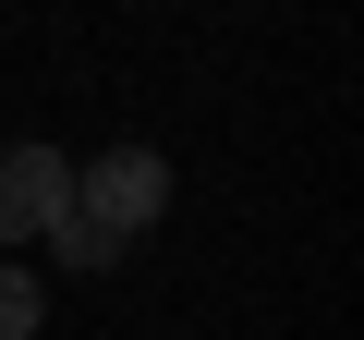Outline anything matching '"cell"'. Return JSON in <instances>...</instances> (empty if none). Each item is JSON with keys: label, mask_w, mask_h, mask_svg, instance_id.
<instances>
[{"label": "cell", "mask_w": 364, "mask_h": 340, "mask_svg": "<svg viewBox=\"0 0 364 340\" xmlns=\"http://www.w3.org/2000/svg\"><path fill=\"white\" fill-rule=\"evenodd\" d=\"M170 219V158L158 146H97V170H73V207H61V255L73 267H109V255H134L146 231Z\"/></svg>", "instance_id": "cell-1"}, {"label": "cell", "mask_w": 364, "mask_h": 340, "mask_svg": "<svg viewBox=\"0 0 364 340\" xmlns=\"http://www.w3.org/2000/svg\"><path fill=\"white\" fill-rule=\"evenodd\" d=\"M73 207V158L61 146H0V243H49Z\"/></svg>", "instance_id": "cell-2"}, {"label": "cell", "mask_w": 364, "mask_h": 340, "mask_svg": "<svg viewBox=\"0 0 364 340\" xmlns=\"http://www.w3.org/2000/svg\"><path fill=\"white\" fill-rule=\"evenodd\" d=\"M37 316H49V292H37V280H25V267H0V340H25V328H37Z\"/></svg>", "instance_id": "cell-3"}]
</instances>
